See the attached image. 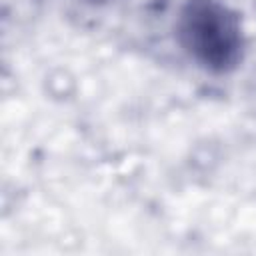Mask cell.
Here are the masks:
<instances>
[{"label":"cell","mask_w":256,"mask_h":256,"mask_svg":"<svg viewBox=\"0 0 256 256\" xmlns=\"http://www.w3.org/2000/svg\"><path fill=\"white\" fill-rule=\"evenodd\" d=\"M180 34L186 48L210 68H226L240 52V30L232 14L214 0H194L182 14Z\"/></svg>","instance_id":"obj_1"}]
</instances>
